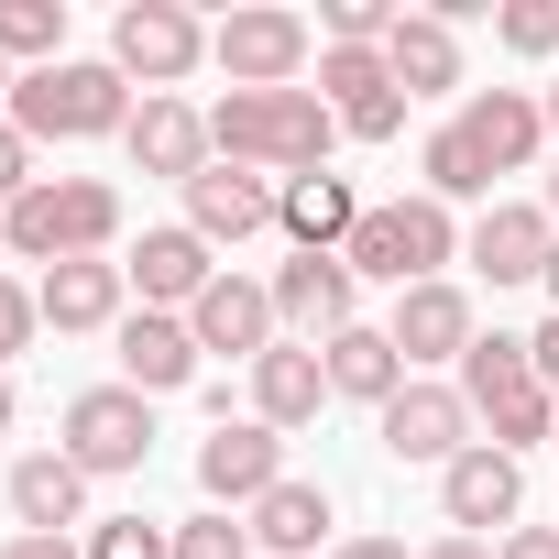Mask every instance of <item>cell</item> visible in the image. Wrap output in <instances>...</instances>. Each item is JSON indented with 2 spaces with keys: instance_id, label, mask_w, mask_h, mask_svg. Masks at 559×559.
Masks as SVG:
<instances>
[{
  "instance_id": "6da1fadb",
  "label": "cell",
  "mask_w": 559,
  "mask_h": 559,
  "mask_svg": "<svg viewBox=\"0 0 559 559\" xmlns=\"http://www.w3.org/2000/svg\"><path fill=\"white\" fill-rule=\"evenodd\" d=\"M330 143H341V121H330V99L319 88H230V99H209V154L219 165H252V176H319L330 165Z\"/></svg>"
},
{
  "instance_id": "7a4b0ae2",
  "label": "cell",
  "mask_w": 559,
  "mask_h": 559,
  "mask_svg": "<svg viewBox=\"0 0 559 559\" xmlns=\"http://www.w3.org/2000/svg\"><path fill=\"white\" fill-rule=\"evenodd\" d=\"M99 252H121V187L110 176H34L0 209V263L56 274V263H99Z\"/></svg>"
},
{
  "instance_id": "3957f363",
  "label": "cell",
  "mask_w": 559,
  "mask_h": 559,
  "mask_svg": "<svg viewBox=\"0 0 559 559\" xmlns=\"http://www.w3.org/2000/svg\"><path fill=\"white\" fill-rule=\"evenodd\" d=\"M143 110V88L110 67V56H67V67H34L12 88V132L45 154V143H121Z\"/></svg>"
},
{
  "instance_id": "277c9868",
  "label": "cell",
  "mask_w": 559,
  "mask_h": 559,
  "mask_svg": "<svg viewBox=\"0 0 559 559\" xmlns=\"http://www.w3.org/2000/svg\"><path fill=\"white\" fill-rule=\"evenodd\" d=\"M461 209H439L428 187H406V198H373L362 209V230L341 241V263L362 274V286H384V297H406V286H439V274L461 263Z\"/></svg>"
},
{
  "instance_id": "5b68a950",
  "label": "cell",
  "mask_w": 559,
  "mask_h": 559,
  "mask_svg": "<svg viewBox=\"0 0 559 559\" xmlns=\"http://www.w3.org/2000/svg\"><path fill=\"white\" fill-rule=\"evenodd\" d=\"M450 384H461V406H472V428H483L493 450H515V461H526V450H548V439H559V395L537 384L526 341L483 330V341L461 352V373H450Z\"/></svg>"
},
{
  "instance_id": "8992f818",
  "label": "cell",
  "mask_w": 559,
  "mask_h": 559,
  "mask_svg": "<svg viewBox=\"0 0 559 559\" xmlns=\"http://www.w3.org/2000/svg\"><path fill=\"white\" fill-rule=\"evenodd\" d=\"M209 67H219L230 88H308V67H319V23L286 12V0H241V12L209 23Z\"/></svg>"
},
{
  "instance_id": "52a82bcc",
  "label": "cell",
  "mask_w": 559,
  "mask_h": 559,
  "mask_svg": "<svg viewBox=\"0 0 559 559\" xmlns=\"http://www.w3.org/2000/svg\"><path fill=\"white\" fill-rule=\"evenodd\" d=\"M56 450H67L88 483H132V472L154 461V395H132L121 373H110V384H88V395H67Z\"/></svg>"
},
{
  "instance_id": "ba28073f",
  "label": "cell",
  "mask_w": 559,
  "mask_h": 559,
  "mask_svg": "<svg viewBox=\"0 0 559 559\" xmlns=\"http://www.w3.org/2000/svg\"><path fill=\"white\" fill-rule=\"evenodd\" d=\"M110 67L143 88V99H176L198 67H209V23L187 0H121L110 12Z\"/></svg>"
},
{
  "instance_id": "9c48e42d",
  "label": "cell",
  "mask_w": 559,
  "mask_h": 559,
  "mask_svg": "<svg viewBox=\"0 0 559 559\" xmlns=\"http://www.w3.org/2000/svg\"><path fill=\"white\" fill-rule=\"evenodd\" d=\"M263 286H274V330L308 341V352H330L341 330H362V274L341 252H286Z\"/></svg>"
},
{
  "instance_id": "30bf717a",
  "label": "cell",
  "mask_w": 559,
  "mask_h": 559,
  "mask_svg": "<svg viewBox=\"0 0 559 559\" xmlns=\"http://www.w3.org/2000/svg\"><path fill=\"white\" fill-rule=\"evenodd\" d=\"M373 439H384V461H406V472H450L483 428H472V406H461L450 373H406V395L373 417Z\"/></svg>"
},
{
  "instance_id": "8fae6325",
  "label": "cell",
  "mask_w": 559,
  "mask_h": 559,
  "mask_svg": "<svg viewBox=\"0 0 559 559\" xmlns=\"http://www.w3.org/2000/svg\"><path fill=\"white\" fill-rule=\"evenodd\" d=\"M319 99H330V121L352 132V143H395L406 132V88H395V67H384V45H319Z\"/></svg>"
},
{
  "instance_id": "7c38bea8",
  "label": "cell",
  "mask_w": 559,
  "mask_h": 559,
  "mask_svg": "<svg viewBox=\"0 0 559 559\" xmlns=\"http://www.w3.org/2000/svg\"><path fill=\"white\" fill-rule=\"evenodd\" d=\"M384 341L406 352V373H461V352L483 341L472 286H461V274H439V286H406V297L384 308Z\"/></svg>"
},
{
  "instance_id": "4fadbf2b",
  "label": "cell",
  "mask_w": 559,
  "mask_h": 559,
  "mask_svg": "<svg viewBox=\"0 0 559 559\" xmlns=\"http://www.w3.org/2000/svg\"><path fill=\"white\" fill-rule=\"evenodd\" d=\"M439 515H450V537H504V526H526V461L493 450V439H472V450L439 472Z\"/></svg>"
},
{
  "instance_id": "5bb4252c",
  "label": "cell",
  "mask_w": 559,
  "mask_h": 559,
  "mask_svg": "<svg viewBox=\"0 0 559 559\" xmlns=\"http://www.w3.org/2000/svg\"><path fill=\"white\" fill-rule=\"evenodd\" d=\"M548 252H559V219H548L537 198H493V209H472V230H461V263L483 274V286H537Z\"/></svg>"
},
{
  "instance_id": "9a60e30c",
  "label": "cell",
  "mask_w": 559,
  "mask_h": 559,
  "mask_svg": "<svg viewBox=\"0 0 559 559\" xmlns=\"http://www.w3.org/2000/svg\"><path fill=\"white\" fill-rule=\"evenodd\" d=\"M274 483H286V439H274L252 406H241L230 428H209V439H198V493H209L219 515H252Z\"/></svg>"
},
{
  "instance_id": "2e32d148",
  "label": "cell",
  "mask_w": 559,
  "mask_h": 559,
  "mask_svg": "<svg viewBox=\"0 0 559 559\" xmlns=\"http://www.w3.org/2000/svg\"><path fill=\"white\" fill-rule=\"evenodd\" d=\"M121 274H132V308H198L209 297V274H219V252L187 230V219H154V230H132L121 241Z\"/></svg>"
},
{
  "instance_id": "e0dca14e",
  "label": "cell",
  "mask_w": 559,
  "mask_h": 559,
  "mask_svg": "<svg viewBox=\"0 0 559 559\" xmlns=\"http://www.w3.org/2000/svg\"><path fill=\"white\" fill-rule=\"evenodd\" d=\"M187 330H198V352H219V362H241V373L286 341V330H274V286H263V274H241V263L209 274V297L187 308Z\"/></svg>"
},
{
  "instance_id": "ac0fdd59",
  "label": "cell",
  "mask_w": 559,
  "mask_h": 559,
  "mask_svg": "<svg viewBox=\"0 0 559 559\" xmlns=\"http://www.w3.org/2000/svg\"><path fill=\"white\" fill-rule=\"evenodd\" d=\"M110 362H121L132 395H187V384H209V352H198V330H187L176 308H132V319L110 330Z\"/></svg>"
},
{
  "instance_id": "d6986e66",
  "label": "cell",
  "mask_w": 559,
  "mask_h": 559,
  "mask_svg": "<svg viewBox=\"0 0 559 559\" xmlns=\"http://www.w3.org/2000/svg\"><path fill=\"white\" fill-rule=\"evenodd\" d=\"M461 143L483 154V176H526L537 154H548V110H537V88H461Z\"/></svg>"
},
{
  "instance_id": "ffe728a7",
  "label": "cell",
  "mask_w": 559,
  "mask_h": 559,
  "mask_svg": "<svg viewBox=\"0 0 559 559\" xmlns=\"http://www.w3.org/2000/svg\"><path fill=\"white\" fill-rule=\"evenodd\" d=\"M34 308H45V330L56 341H110L121 319H132V274L99 252V263H56V274H34Z\"/></svg>"
},
{
  "instance_id": "44dd1931",
  "label": "cell",
  "mask_w": 559,
  "mask_h": 559,
  "mask_svg": "<svg viewBox=\"0 0 559 559\" xmlns=\"http://www.w3.org/2000/svg\"><path fill=\"white\" fill-rule=\"evenodd\" d=\"M176 198H187V230H198L209 252H241V241L274 230V176H252V165H209V176H187Z\"/></svg>"
},
{
  "instance_id": "7402d4cb",
  "label": "cell",
  "mask_w": 559,
  "mask_h": 559,
  "mask_svg": "<svg viewBox=\"0 0 559 559\" xmlns=\"http://www.w3.org/2000/svg\"><path fill=\"white\" fill-rule=\"evenodd\" d=\"M241 395H252V417H263L274 439H297V428H319V417L341 406V395H330V362H319L308 341H274V352L252 362V384H241Z\"/></svg>"
},
{
  "instance_id": "603a6c76",
  "label": "cell",
  "mask_w": 559,
  "mask_h": 559,
  "mask_svg": "<svg viewBox=\"0 0 559 559\" xmlns=\"http://www.w3.org/2000/svg\"><path fill=\"white\" fill-rule=\"evenodd\" d=\"M362 187L341 176V165H319V176H286L274 187V230H286V252H341L352 230H362Z\"/></svg>"
},
{
  "instance_id": "cb8c5ba5",
  "label": "cell",
  "mask_w": 559,
  "mask_h": 559,
  "mask_svg": "<svg viewBox=\"0 0 559 559\" xmlns=\"http://www.w3.org/2000/svg\"><path fill=\"white\" fill-rule=\"evenodd\" d=\"M121 154H132V176H165V187H187V176H209L219 154H209V110L198 99H143L132 110V132H121Z\"/></svg>"
},
{
  "instance_id": "d4e9b609",
  "label": "cell",
  "mask_w": 559,
  "mask_h": 559,
  "mask_svg": "<svg viewBox=\"0 0 559 559\" xmlns=\"http://www.w3.org/2000/svg\"><path fill=\"white\" fill-rule=\"evenodd\" d=\"M0 493H12V526H23V537H67V526H99V515H88V472H78L67 450H23Z\"/></svg>"
},
{
  "instance_id": "484cf974",
  "label": "cell",
  "mask_w": 559,
  "mask_h": 559,
  "mask_svg": "<svg viewBox=\"0 0 559 559\" xmlns=\"http://www.w3.org/2000/svg\"><path fill=\"white\" fill-rule=\"evenodd\" d=\"M241 526H252L263 559H330V548H341V537H330V526H341V515H330V483H308V472H286Z\"/></svg>"
},
{
  "instance_id": "4316f807",
  "label": "cell",
  "mask_w": 559,
  "mask_h": 559,
  "mask_svg": "<svg viewBox=\"0 0 559 559\" xmlns=\"http://www.w3.org/2000/svg\"><path fill=\"white\" fill-rule=\"evenodd\" d=\"M319 362H330V395H341V406H373V417H384V406L406 395V352L384 341V319H362V330H341V341H330Z\"/></svg>"
},
{
  "instance_id": "83f0119b",
  "label": "cell",
  "mask_w": 559,
  "mask_h": 559,
  "mask_svg": "<svg viewBox=\"0 0 559 559\" xmlns=\"http://www.w3.org/2000/svg\"><path fill=\"white\" fill-rule=\"evenodd\" d=\"M384 67H395L406 99H461V34H450L439 12H406V23L384 34Z\"/></svg>"
},
{
  "instance_id": "f1b7e54d",
  "label": "cell",
  "mask_w": 559,
  "mask_h": 559,
  "mask_svg": "<svg viewBox=\"0 0 559 559\" xmlns=\"http://www.w3.org/2000/svg\"><path fill=\"white\" fill-rule=\"evenodd\" d=\"M417 187H428L439 209H493V176H483V154L461 143V121H439V132L417 143Z\"/></svg>"
},
{
  "instance_id": "f546056e",
  "label": "cell",
  "mask_w": 559,
  "mask_h": 559,
  "mask_svg": "<svg viewBox=\"0 0 559 559\" xmlns=\"http://www.w3.org/2000/svg\"><path fill=\"white\" fill-rule=\"evenodd\" d=\"M0 67L12 78L67 67V0H0Z\"/></svg>"
},
{
  "instance_id": "4dcf8cb0",
  "label": "cell",
  "mask_w": 559,
  "mask_h": 559,
  "mask_svg": "<svg viewBox=\"0 0 559 559\" xmlns=\"http://www.w3.org/2000/svg\"><path fill=\"white\" fill-rule=\"evenodd\" d=\"M78 548H88V559H176V526H154V515L132 504V515H99Z\"/></svg>"
},
{
  "instance_id": "1f68e13d",
  "label": "cell",
  "mask_w": 559,
  "mask_h": 559,
  "mask_svg": "<svg viewBox=\"0 0 559 559\" xmlns=\"http://www.w3.org/2000/svg\"><path fill=\"white\" fill-rule=\"evenodd\" d=\"M45 341V308H34V274H12V263H0V373H12L23 352Z\"/></svg>"
},
{
  "instance_id": "d6a6232c",
  "label": "cell",
  "mask_w": 559,
  "mask_h": 559,
  "mask_svg": "<svg viewBox=\"0 0 559 559\" xmlns=\"http://www.w3.org/2000/svg\"><path fill=\"white\" fill-rule=\"evenodd\" d=\"M176 559H263V548H252V526H241V515H219V504H198V515L176 526Z\"/></svg>"
},
{
  "instance_id": "836d02e7",
  "label": "cell",
  "mask_w": 559,
  "mask_h": 559,
  "mask_svg": "<svg viewBox=\"0 0 559 559\" xmlns=\"http://www.w3.org/2000/svg\"><path fill=\"white\" fill-rule=\"evenodd\" d=\"M493 45H504V56H559V0H504V12H493Z\"/></svg>"
},
{
  "instance_id": "e575fe53",
  "label": "cell",
  "mask_w": 559,
  "mask_h": 559,
  "mask_svg": "<svg viewBox=\"0 0 559 559\" xmlns=\"http://www.w3.org/2000/svg\"><path fill=\"white\" fill-rule=\"evenodd\" d=\"M406 12H395V0H330V12H319V45H384Z\"/></svg>"
},
{
  "instance_id": "d590c367",
  "label": "cell",
  "mask_w": 559,
  "mask_h": 559,
  "mask_svg": "<svg viewBox=\"0 0 559 559\" xmlns=\"http://www.w3.org/2000/svg\"><path fill=\"white\" fill-rule=\"evenodd\" d=\"M34 176H45V165H34V143H23L12 121H0V209H12V198H23Z\"/></svg>"
},
{
  "instance_id": "8d00e7d4",
  "label": "cell",
  "mask_w": 559,
  "mask_h": 559,
  "mask_svg": "<svg viewBox=\"0 0 559 559\" xmlns=\"http://www.w3.org/2000/svg\"><path fill=\"white\" fill-rule=\"evenodd\" d=\"M493 559H559V526H504Z\"/></svg>"
},
{
  "instance_id": "74e56055",
  "label": "cell",
  "mask_w": 559,
  "mask_h": 559,
  "mask_svg": "<svg viewBox=\"0 0 559 559\" xmlns=\"http://www.w3.org/2000/svg\"><path fill=\"white\" fill-rule=\"evenodd\" d=\"M330 559H417V548H406V537H384V526H352Z\"/></svg>"
},
{
  "instance_id": "f35d334b",
  "label": "cell",
  "mask_w": 559,
  "mask_h": 559,
  "mask_svg": "<svg viewBox=\"0 0 559 559\" xmlns=\"http://www.w3.org/2000/svg\"><path fill=\"white\" fill-rule=\"evenodd\" d=\"M526 362H537V384H548V395H559V308H548V319H537V330H526Z\"/></svg>"
},
{
  "instance_id": "ab89813d",
  "label": "cell",
  "mask_w": 559,
  "mask_h": 559,
  "mask_svg": "<svg viewBox=\"0 0 559 559\" xmlns=\"http://www.w3.org/2000/svg\"><path fill=\"white\" fill-rule=\"evenodd\" d=\"M0 559H88L78 537H0Z\"/></svg>"
},
{
  "instance_id": "60d3db41",
  "label": "cell",
  "mask_w": 559,
  "mask_h": 559,
  "mask_svg": "<svg viewBox=\"0 0 559 559\" xmlns=\"http://www.w3.org/2000/svg\"><path fill=\"white\" fill-rule=\"evenodd\" d=\"M417 559H493V537H428Z\"/></svg>"
},
{
  "instance_id": "b9f144b4",
  "label": "cell",
  "mask_w": 559,
  "mask_h": 559,
  "mask_svg": "<svg viewBox=\"0 0 559 559\" xmlns=\"http://www.w3.org/2000/svg\"><path fill=\"white\" fill-rule=\"evenodd\" d=\"M537 110H548V143H559V78H548V88H537Z\"/></svg>"
},
{
  "instance_id": "7bdbcfd3",
  "label": "cell",
  "mask_w": 559,
  "mask_h": 559,
  "mask_svg": "<svg viewBox=\"0 0 559 559\" xmlns=\"http://www.w3.org/2000/svg\"><path fill=\"white\" fill-rule=\"evenodd\" d=\"M537 209H548V219H559V165H548V187H537Z\"/></svg>"
},
{
  "instance_id": "ee69618b",
  "label": "cell",
  "mask_w": 559,
  "mask_h": 559,
  "mask_svg": "<svg viewBox=\"0 0 559 559\" xmlns=\"http://www.w3.org/2000/svg\"><path fill=\"white\" fill-rule=\"evenodd\" d=\"M0 439H12V373H0Z\"/></svg>"
},
{
  "instance_id": "f6af8a7d",
  "label": "cell",
  "mask_w": 559,
  "mask_h": 559,
  "mask_svg": "<svg viewBox=\"0 0 559 559\" xmlns=\"http://www.w3.org/2000/svg\"><path fill=\"white\" fill-rule=\"evenodd\" d=\"M12 88H23V78H12V67H0V121H12Z\"/></svg>"
},
{
  "instance_id": "bcb514c9",
  "label": "cell",
  "mask_w": 559,
  "mask_h": 559,
  "mask_svg": "<svg viewBox=\"0 0 559 559\" xmlns=\"http://www.w3.org/2000/svg\"><path fill=\"white\" fill-rule=\"evenodd\" d=\"M537 286H548V308H559V252H548V274H537Z\"/></svg>"
},
{
  "instance_id": "7dc6e473",
  "label": "cell",
  "mask_w": 559,
  "mask_h": 559,
  "mask_svg": "<svg viewBox=\"0 0 559 559\" xmlns=\"http://www.w3.org/2000/svg\"><path fill=\"white\" fill-rule=\"evenodd\" d=\"M548 450H559V439H548Z\"/></svg>"
}]
</instances>
